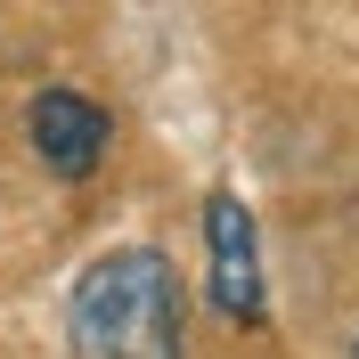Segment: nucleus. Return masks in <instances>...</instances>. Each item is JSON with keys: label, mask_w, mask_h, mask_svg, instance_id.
Returning a JSON list of instances; mask_svg holds the SVG:
<instances>
[{"label": "nucleus", "mask_w": 359, "mask_h": 359, "mask_svg": "<svg viewBox=\"0 0 359 359\" xmlns=\"http://www.w3.org/2000/svg\"><path fill=\"white\" fill-rule=\"evenodd\" d=\"M74 359H180L188 351V278L163 245H107L66 294Z\"/></svg>", "instance_id": "nucleus-1"}, {"label": "nucleus", "mask_w": 359, "mask_h": 359, "mask_svg": "<svg viewBox=\"0 0 359 359\" xmlns=\"http://www.w3.org/2000/svg\"><path fill=\"white\" fill-rule=\"evenodd\" d=\"M25 139H33V156L57 180H90L107 163V147H114V114L98 107L90 90L49 82V90H33V107H25Z\"/></svg>", "instance_id": "nucleus-2"}, {"label": "nucleus", "mask_w": 359, "mask_h": 359, "mask_svg": "<svg viewBox=\"0 0 359 359\" xmlns=\"http://www.w3.org/2000/svg\"><path fill=\"white\" fill-rule=\"evenodd\" d=\"M204 253H212V311L237 318V327H253L262 318V237H253V212L229 188H212L204 196Z\"/></svg>", "instance_id": "nucleus-3"}, {"label": "nucleus", "mask_w": 359, "mask_h": 359, "mask_svg": "<svg viewBox=\"0 0 359 359\" xmlns=\"http://www.w3.org/2000/svg\"><path fill=\"white\" fill-rule=\"evenodd\" d=\"M351 359H359V343H351Z\"/></svg>", "instance_id": "nucleus-4"}]
</instances>
